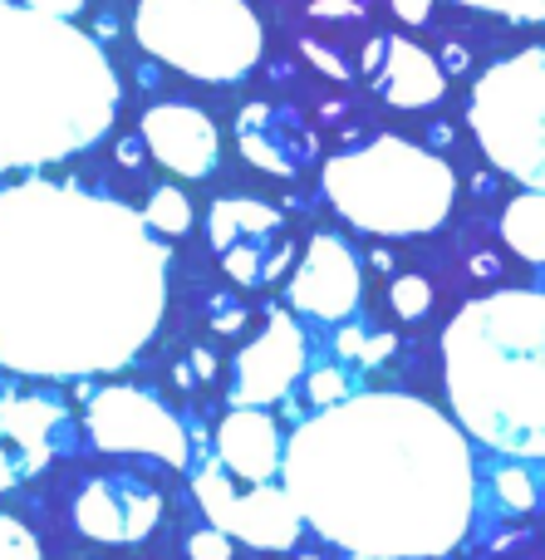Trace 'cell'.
Here are the masks:
<instances>
[{"mask_svg": "<svg viewBox=\"0 0 545 560\" xmlns=\"http://www.w3.org/2000/svg\"><path fill=\"white\" fill-rule=\"evenodd\" d=\"M310 15H364L359 0H315Z\"/></svg>", "mask_w": 545, "mask_h": 560, "instance_id": "obj_31", "label": "cell"}, {"mask_svg": "<svg viewBox=\"0 0 545 560\" xmlns=\"http://www.w3.org/2000/svg\"><path fill=\"white\" fill-rule=\"evenodd\" d=\"M389 5L403 25H428V15H433V0H389Z\"/></svg>", "mask_w": 545, "mask_h": 560, "instance_id": "obj_29", "label": "cell"}, {"mask_svg": "<svg viewBox=\"0 0 545 560\" xmlns=\"http://www.w3.org/2000/svg\"><path fill=\"white\" fill-rule=\"evenodd\" d=\"M167 310V242L128 202L79 183L0 187V369L114 374Z\"/></svg>", "mask_w": 545, "mask_h": 560, "instance_id": "obj_1", "label": "cell"}, {"mask_svg": "<svg viewBox=\"0 0 545 560\" xmlns=\"http://www.w3.org/2000/svg\"><path fill=\"white\" fill-rule=\"evenodd\" d=\"M305 560H320V556H305Z\"/></svg>", "mask_w": 545, "mask_h": 560, "instance_id": "obj_35", "label": "cell"}, {"mask_svg": "<svg viewBox=\"0 0 545 560\" xmlns=\"http://www.w3.org/2000/svg\"><path fill=\"white\" fill-rule=\"evenodd\" d=\"M291 310L305 319H320V325H344L354 319L364 300V271H359V256L349 252V242L334 232H315L310 246H305L300 266H295L291 285Z\"/></svg>", "mask_w": 545, "mask_h": 560, "instance_id": "obj_12", "label": "cell"}, {"mask_svg": "<svg viewBox=\"0 0 545 560\" xmlns=\"http://www.w3.org/2000/svg\"><path fill=\"white\" fill-rule=\"evenodd\" d=\"M305 55H310L315 59V65H320L324 69V74H330V79H349V65H344V59L340 55H334V49H324V45H315V39H305Z\"/></svg>", "mask_w": 545, "mask_h": 560, "instance_id": "obj_28", "label": "cell"}, {"mask_svg": "<svg viewBox=\"0 0 545 560\" xmlns=\"http://www.w3.org/2000/svg\"><path fill=\"white\" fill-rule=\"evenodd\" d=\"M236 138H241L246 163H256L271 177H300L320 153L315 128L291 104H246L236 118Z\"/></svg>", "mask_w": 545, "mask_h": 560, "instance_id": "obj_15", "label": "cell"}, {"mask_svg": "<svg viewBox=\"0 0 545 560\" xmlns=\"http://www.w3.org/2000/svg\"><path fill=\"white\" fill-rule=\"evenodd\" d=\"M369 79L393 108H433L448 94V69L403 35H383V55L369 69Z\"/></svg>", "mask_w": 545, "mask_h": 560, "instance_id": "obj_18", "label": "cell"}, {"mask_svg": "<svg viewBox=\"0 0 545 560\" xmlns=\"http://www.w3.org/2000/svg\"><path fill=\"white\" fill-rule=\"evenodd\" d=\"M310 369V339H305L300 319L271 310L265 329L251 345L236 349L232 359V388H226V404L232 408H271L281 398L295 394V384Z\"/></svg>", "mask_w": 545, "mask_h": 560, "instance_id": "obj_11", "label": "cell"}, {"mask_svg": "<svg viewBox=\"0 0 545 560\" xmlns=\"http://www.w3.org/2000/svg\"><path fill=\"white\" fill-rule=\"evenodd\" d=\"M393 349H399V339L379 325L344 319V325L334 329V359H340L344 369H379L383 359H393Z\"/></svg>", "mask_w": 545, "mask_h": 560, "instance_id": "obj_20", "label": "cell"}, {"mask_svg": "<svg viewBox=\"0 0 545 560\" xmlns=\"http://www.w3.org/2000/svg\"><path fill=\"white\" fill-rule=\"evenodd\" d=\"M281 477L310 532L354 560H438L477 522V463L413 394H349L295 423Z\"/></svg>", "mask_w": 545, "mask_h": 560, "instance_id": "obj_2", "label": "cell"}, {"mask_svg": "<svg viewBox=\"0 0 545 560\" xmlns=\"http://www.w3.org/2000/svg\"><path fill=\"white\" fill-rule=\"evenodd\" d=\"M187 556L192 560H232V536H222L216 526H202V532L187 536Z\"/></svg>", "mask_w": 545, "mask_h": 560, "instance_id": "obj_27", "label": "cell"}, {"mask_svg": "<svg viewBox=\"0 0 545 560\" xmlns=\"http://www.w3.org/2000/svg\"><path fill=\"white\" fill-rule=\"evenodd\" d=\"M442 378L472 443L545 463V290L467 300L442 329Z\"/></svg>", "mask_w": 545, "mask_h": 560, "instance_id": "obj_4", "label": "cell"}, {"mask_svg": "<svg viewBox=\"0 0 545 560\" xmlns=\"http://www.w3.org/2000/svg\"><path fill=\"white\" fill-rule=\"evenodd\" d=\"M354 394V369L334 364V369H305V398H310V408H330L340 404V398Z\"/></svg>", "mask_w": 545, "mask_h": 560, "instance_id": "obj_22", "label": "cell"}, {"mask_svg": "<svg viewBox=\"0 0 545 560\" xmlns=\"http://www.w3.org/2000/svg\"><path fill=\"white\" fill-rule=\"evenodd\" d=\"M501 242L531 266H545V192H521L501 212Z\"/></svg>", "mask_w": 545, "mask_h": 560, "instance_id": "obj_19", "label": "cell"}, {"mask_svg": "<svg viewBox=\"0 0 545 560\" xmlns=\"http://www.w3.org/2000/svg\"><path fill=\"white\" fill-rule=\"evenodd\" d=\"M138 138L177 177H212L222 163V133L197 104H153L138 124Z\"/></svg>", "mask_w": 545, "mask_h": 560, "instance_id": "obj_14", "label": "cell"}, {"mask_svg": "<svg viewBox=\"0 0 545 560\" xmlns=\"http://www.w3.org/2000/svg\"><path fill=\"white\" fill-rule=\"evenodd\" d=\"M467 124L497 173L545 192V45L497 59L472 84Z\"/></svg>", "mask_w": 545, "mask_h": 560, "instance_id": "obj_7", "label": "cell"}, {"mask_svg": "<svg viewBox=\"0 0 545 560\" xmlns=\"http://www.w3.org/2000/svg\"><path fill=\"white\" fill-rule=\"evenodd\" d=\"M389 305L399 319H423L433 310V285L423 276H399L389 285Z\"/></svg>", "mask_w": 545, "mask_h": 560, "instance_id": "obj_23", "label": "cell"}, {"mask_svg": "<svg viewBox=\"0 0 545 560\" xmlns=\"http://www.w3.org/2000/svg\"><path fill=\"white\" fill-rule=\"evenodd\" d=\"M84 433L98 453L114 457H153V463L187 472L192 467V438L187 423L138 384H104L84 388Z\"/></svg>", "mask_w": 545, "mask_h": 560, "instance_id": "obj_8", "label": "cell"}, {"mask_svg": "<svg viewBox=\"0 0 545 560\" xmlns=\"http://www.w3.org/2000/svg\"><path fill=\"white\" fill-rule=\"evenodd\" d=\"M187 472H192L197 506H202L206 522H212L222 536L256 546V551H295L305 522H300V512H295L285 487L246 482V492H241V482H236L216 457H202V463H192Z\"/></svg>", "mask_w": 545, "mask_h": 560, "instance_id": "obj_9", "label": "cell"}, {"mask_svg": "<svg viewBox=\"0 0 545 560\" xmlns=\"http://www.w3.org/2000/svg\"><path fill=\"white\" fill-rule=\"evenodd\" d=\"M0 560H39V541L25 522L0 512Z\"/></svg>", "mask_w": 545, "mask_h": 560, "instance_id": "obj_26", "label": "cell"}, {"mask_svg": "<svg viewBox=\"0 0 545 560\" xmlns=\"http://www.w3.org/2000/svg\"><path fill=\"white\" fill-rule=\"evenodd\" d=\"M216 329H222V335H236V329H241V310L222 300V305H216Z\"/></svg>", "mask_w": 545, "mask_h": 560, "instance_id": "obj_32", "label": "cell"}, {"mask_svg": "<svg viewBox=\"0 0 545 560\" xmlns=\"http://www.w3.org/2000/svg\"><path fill=\"white\" fill-rule=\"evenodd\" d=\"M497 502L507 512H531L536 506V482H531L526 467H501L497 472Z\"/></svg>", "mask_w": 545, "mask_h": 560, "instance_id": "obj_24", "label": "cell"}, {"mask_svg": "<svg viewBox=\"0 0 545 560\" xmlns=\"http://www.w3.org/2000/svg\"><path fill=\"white\" fill-rule=\"evenodd\" d=\"M206 242H212L222 271L246 290L275 285L295 261V242L285 236V217L256 197H222L206 212Z\"/></svg>", "mask_w": 545, "mask_h": 560, "instance_id": "obj_10", "label": "cell"}, {"mask_svg": "<svg viewBox=\"0 0 545 560\" xmlns=\"http://www.w3.org/2000/svg\"><path fill=\"white\" fill-rule=\"evenodd\" d=\"M157 516H163L157 487H147L143 477H128V472L94 477V482H84V492L74 502V526L88 541H104V546L147 541Z\"/></svg>", "mask_w": 545, "mask_h": 560, "instance_id": "obj_13", "label": "cell"}, {"mask_svg": "<svg viewBox=\"0 0 545 560\" xmlns=\"http://www.w3.org/2000/svg\"><path fill=\"white\" fill-rule=\"evenodd\" d=\"M320 183L334 212L369 236H428L458 202V173L438 153L393 133L334 153Z\"/></svg>", "mask_w": 545, "mask_h": 560, "instance_id": "obj_5", "label": "cell"}, {"mask_svg": "<svg viewBox=\"0 0 545 560\" xmlns=\"http://www.w3.org/2000/svg\"><path fill=\"white\" fill-rule=\"evenodd\" d=\"M133 35L153 59L202 84H236L265 49V30L246 0H138Z\"/></svg>", "mask_w": 545, "mask_h": 560, "instance_id": "obj_6", "label": "cell"}, {"mask_svg": "<svg viewBox=\"0 0 545 560\" xmlns=\"http://www.w3.org/2000/svg\"><path fill=\"white\" fill-rule=\"evenodd\" d=\"M187 369H192L197 378H216V354H206V349H197V354L187 359Z\"/></svg>", "mask_w": 545, "mask_h": 560, "instance_id": "obj_33", "label": "cell"}, {"mask_svg": "<svg viewBox=\"0 0 545 560\" xmlns=\"http://www.w3.org/2000/svg\"><path fill=\"white\" fill-rule=\"evenodd\" d=\"M20 5H29V10H45V15H59V20H74L79 10L88 5V0H20Z\"/></svg>", "mask_w": 545, "mask_h": 560, "instance_id": "obj_30", "label": "cell"}, {"mask_svg": "<svg viewBox=\"0 0 545 560\" xmlns=\"http://www.w3.org/2000/svg\"><path fill=\"white\" fill-rule=\"evenodd\" d=\"M467 10H487V15L517 20V25H545V0H458Z\"/></svg>", "mask_w": 545, "mask_h": 560, "instance_id": "obj_25", "label": "cell"}, {"mask_svg": "<svg viewBox=\"0 0 545 560\" xmlns=\"http://www.w3.org/2000/svg\"><path fill=\"white\" fill-rule=\"evenodd\" d=\"M114 59L74 20L0 0V173H35L94 148L118 118Z\"/></svg>", "mask_w": 545, "mask_h": 560, "instance_id": "obj_3", "label": "cell"}, {"mask_svg": "<svg viewBox=\"0 0 545 560\" xmlns=\"http://www.w3.org/2000/svg\"><path fill=\"white\" fill-rule=\"evenodd\" d=\"M281 453L285 433L265 408H232L212 443V457L236 482H275L281 477Z\"/></svg>", "mask_w": 545, "mask_h": 560, "instance_id": "obj_17", "label": "cell"}, {"mask_svg": "<svg viewBox=\"0 0 545 560\" xmlns=\"http://www.w3.org/2000/svg\"><path fill=\"white\" fill-rule=\"evenodd\" d=\"M0 447L20 477H35L55 453H69V413L55 398H0Z\"/></svg>", "mask_w": 545, "mask_h": 560, "instance_id": "obj_16", "label": "cell"}, {"mask_svg": "<svg viewBox=\"0 0 545 560\" xmlns=\"http://www.w3.org/2000/svg\"><path fill=\"white\" fill-rule=\"evenodd\" d=\"M472 276H501V261H497V256H472Z\"/></svg>", "mask_w": 545, "mask_h": 560, "instance_id": "obj_34", "label": "cell"}, {"mask_svg": "<svg viewBox=\"0 0 545 560\" xmlns=\"http://www.w3.org/2000/svg\"><path fill=\"white\" fill-rule=\"evenodd\" d=\"M143 222L157 236H182V232H192V202L177 187H153V197L143 207Z\"/></svg>", "mask_w": 545, "mask_h": 560, "instance_id": "obj_21", "label": "cell"}]
</instances>
